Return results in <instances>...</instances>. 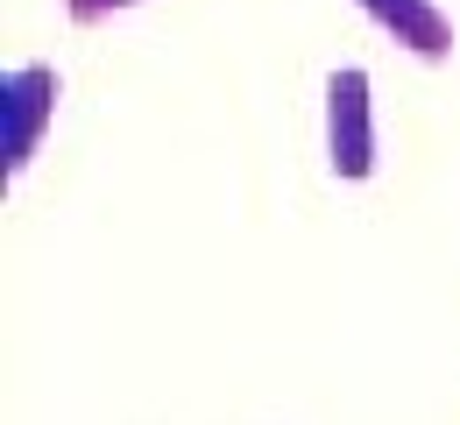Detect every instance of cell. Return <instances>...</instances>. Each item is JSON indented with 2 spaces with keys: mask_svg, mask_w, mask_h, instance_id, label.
Returning <instances> with one entry per match:
<instances>
[{
  "mask_svg": "<svg viewBox=\"0 0 460 425\" xmlns=\"http://www.w3.org/2000/svg\"><path fill=\"white\" fill-rule=\"evenodd\" d=\"M376 78L361 64L326 71V171L341 184L376 178Z\"/></svg>",
  "mask_w": 460,
  "mask_h": 425,
  "instance_id": "1",
  "label": "cell"
},
{
  "mask_svg": "<svg viewBox=\"0 0 460 425\" xmlns=\"http://www.w3.org/2000/svg\"><path fill=\"white\" fill-rule=\"evenodd\" d=\"M58 100H64L58 64H14L0 78V164H7V178H22L36 164L43 135L58 128Z\"/></svg>",
  "mask_w": 460,
  "mask_h": 425,
  "instance_id": "2",
  "label": "cell"
},
{
  "mask_svg": "<svg viewBox=\"0 0 460 425\" xmlns=\"http://www.w3.org/2000/svg\"><path fill=\"white\" fill-rule=\"evenodd\" d=\"M390 43H397L403 58H418V64H447L454 58V14L439 7V0H354Z\"/></svg>",
  "mask_w": 460,
  "mask_h": 425,
  "instance_id": "3",
  "label": "cell"
},
{
  "mask_svg": "<svg viewBox=\"0 0 460 425\" xmlns=\"http://www.w3.org/2000/svg\"><path fill=\"white\" fill-rule=\"evenodd\" d=\"M128 7H142V0H64V14L78 22V29H100V22H114Z\"/></svg>",
  "mask_w": 460,
  "mask_h": 425,
  "instance_id": "4",
  "label": "cell"
}]
</instances>
